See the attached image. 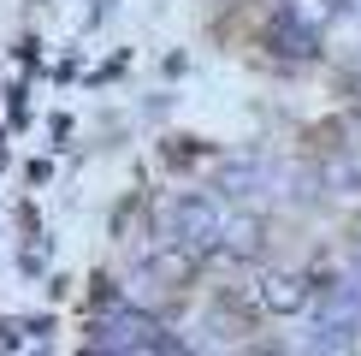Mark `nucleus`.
Segmentation results:
<instances>
[{
  "label": "nucleus",
  "instance_id": "obj_1",
  "mask_svg": "<svg viewBox=\"0 0 361 356\" xmlns=\"http://www.w3.org/2000/svg\"><path fill=\"white\" fill-rule=\"evenodd\" d=\"M166 232H172V244H178V249L202 256V249H214L219 237H225V220H219V208L207 202V196H184V202H172Z\"/></svg>",
  "mask_w": 361,
  "mask_h": 356
},
{
  "label": "nucleus",
  "instance_id": "obj_2",
  "mask_svg": "<svg viewBox=\"0 0 361 356\" xmlns=\"http://www.w3.org/2000/svg\"><path fill=\"white\" fill-rule=\"evenodd\" d=\"M314 326L355 338L361 333V279H338V285H326L320 291V321H314Z\"/></svg>",
  "mask_w": 361,
  "mask_h": 356
},
{
  "label": "nucleus",
  "instance_id": "obj_3",
  "mask_svg": "<svg viewBox=\"0 0 361 356\" xmlns=\"http://www.w3.org/2000/svg\"><path fill=\"white\" fill-rule=\"evenodd\" d=\"M267 48H279L284 59H308V54H320V30L302 24L296 12H273V24H267Z\"/></svg>",
  "mask_w": 361,
  "mask_h": 356
},
{
  "label": "nucleus",
  "instance_id": "obj_4",
  "mask_svg": "<svg viewBox=\"0 0 361 356\" xmlns=\"http://www.w3.org/2000/svg\"><path fill=\"white\" fill-rule=\"evenodd\" d=\"M308 297H314V285H308V279H296V273H273V279L261 285V303L273 309V315H296Z\"/></svg>",
  "mask_w": 361,
  "mask_h": 356
},
{
  "label": "nucleus",
  "instance_id": "obj_5",
  "mask_svg": "<svg viewBox=\"0 0 361 356\" xmlns=\"http://www.w3.org/2000/svg\"><path fill=\"white\" fill-rule=\"evenodd\" d=\"M261 178H267L261 160H237V167H225V172H219V190H225V196H249Z\"/></svg>",
  "mask_w": 361,
  "mask_h": 356
},
{
  "label": "nucleus",
  "instance_id": "obj_6",
  "mask_svg": "<svg viewBox=\"0 0 361 356\" xmlns=\"http://www.w3.org/2000/svg\"><path fill=\"white\" fill-rule=\"evenodd\" d=\"M350 345H355V338H343V333H326V326H314V333H308V345H302V356H350Z\"/></svg>",
  "mask_w": 361,
  "mask_h": 356
},
{
  "label": "nucleus",
  "instance_id": "obj_7",
  "mask_svg": "<svg viewBox=\"0 0 361 356\" xmlns=\"http://www.w3.org/2000/svg\"><path fill=\"white\" fill-rule=\"evenodd\" d=\"M95 356H107V350H95Z\"/></svg>",
  "mask_w": 361,
  "mask_h": 356
}]
</instances>
